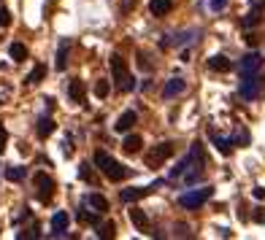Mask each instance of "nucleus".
I'll return each mask as SVG.
<instances>
[{"mask_svg":"<svg viewBox=\"0 0 265 240\" xmlns=\"http://www.w3.org/2000/svg\"><path fill=\"white\" fill-rule=\"evenodd\" d=\"M44 76H46V68L44 65H36V68H32L30 73H28V78H24V84H38V81H44Z\"/></svg>","mask_w":265,"mask_h":240,"instance_id":"5701e85b","label":"nucleus"},{"mask_svg":"<svg viewBox=\"0 0 265 240\" xmlns=\"http://www.w3.org/2000/svg\"><path fill=\"white\" fill-rule=\"evenodd\" d=\"M211 138H214V146L220 149V154L228 157L230 151H233V141H230V138H222V135H211Z\"/></svg>","mask_w":265,"mask_h":240,"instance_id":"4be33fe9","label":"nucleus"},{"mask_svg":"<svg viewBox=\"0 0 265 240\" xmlns=\"http://www.w3.org/2000/svg\"><path fill=\"white\" fill-rule=\"evenodd\" d=\"M62 151H65V154H74V141H70V138H65V141H62Z\"/></svg>","mask_w":265,"mask_h":240,"instance_id":"473e14b6","label":"nucleus"},{"mask_svg":"<svg viewBox=\"0 0 265 240\" xmlns=\"http://www.w3.org/2000/svg\"><path fill=\"white\" fill-rule=\"evenodd\" d=\"M203 168H206V157H203V146L200 143H192L190 154L170 170V178H184V184L192 186L198 178L203 176Z\"/></svg>","mask_w":265,"mask_h":240,"instance_id":"f257e3e1","label":"nucleus"},{"mask_svg":"<svg viewBox=\"0 0 265 240\" xmlns=\"http://www.w3.org/2000/svg\"><path fill=\"white\" fill-rule=\"evenodd\" d=\"M254 197L257 200H265V189H262V186H257V189H254Z\"/></svg>","mask_w":265,"mask_h":240,"instance_id":"f704fd0d","label":"nucleus"},{"mask_svg":"<svg viewBox=\"0 0 265 240\" xmlns=\"http://www.w3.org/2000/svg\"><path fill=\"white\" fill-rule=\"evenodd\" d=\"M8 24H11V14L0 5V27H8Z\"/></svg>","mask_w":265,"mask_h":240,"instance_id":"c85d7f7f","label":"nucleus"},{"mask_svg":"<svg viewBox=\"0 0 265 240\" xmlns=\"http://www.w3.org/2000/svg\"><path fill=\"white\" fill-rule=\"evenodd\" d=\"M68 97L74 103H84V81L82 78H70L68 81Z\"/></svg>","mask_w":265,"mask_h":240,"instance_id":"2eb2a0df","label":"nucleus"},{"mask_svg":"<svg viewBox=\"0 0 265 240\" xmlns=\"http://www.w3.org/2000/svg\"><path fill=\"white\" fill-rule=\"evenodd\" d=\"M114 235H116V227L111 224V222L98 224V238H100V240H108V238H114Z\"/></svg>","mask_w":265,"mask_h":240,"instance_id":"393cba45","label":"nucleus"},{"mask_svg":"<svg viewBox=\"0 0 265 240\" xmlns=\"http://www.w3.org/2000/svg\"><path fill=\"white\" fill-rule=\"evenodd\" d=\"M184 89H187V81H184V78H178V76H174L168 84H165V89H162V97H165V100H170V97L182 95Z\"/></svg>","mask_w":265,"mask_h":240,"instance_id":"9b49d317","label":"nucleus"},{"mask_svg":"<svg viewBox=\"0 0 265 240\" xmlns=\"http://www.w3.org/2000/svg\"><path fill=\"white\" fill-rule=\"evenodd\" d=\"M214 195V189L211 186H203V189H192V192H184L182 197H178V205L182 208H190V211H195V208H200L206 200Z\"/></svg>","mask_w":265,"mask_h":240,"instance_id":"20e7f679","label":"nucleus"},{"mask_svg":"<svg viewBox=\"0 0 265 240\" xmlns=\"http://www.w3.org/2000/svg\"><path fill=\"white\" fill-rule=\"evenodd\" d=\"M262 8H265V0H257V3L249 8V14L244 16V27H254V24L262 19Z\"/></svg>","mask_w":265,"mask_h":240,"instance_id":"4468645a","label":"nucleus"},{"mask_svg":"<svg viewBox=\"0 0 265 240\" xmlns=\"http://www.w3.org/2000/svg\"><path fill=\"white\" fill-rule=\"evenodd\" d=\"M6 178H8V181H22L24 168H6Z\"/></svg>","mask_w":265,"mask_h":240,"instance_id":"bb28decb","label":"nucleus"},{"mask_svg":"<svg viewBox=\"0 0 265 240\" xmlns=\"http://www.w3.org/2000/svg\"><path fill=\"white\" fill-rule=\"evenodd\" d=\"M54 130H57V124H54V119H52V116H41V119H38V138H49Z\"/></svg>","mask_w":265,"mask_h":240,"instance_id":"6ab92c4d","label":"nucleus"},{"mask_svg":"<svg viewBox=\"0 0 265 240\" xmlns=\"http://www.w3.org/2000/svg\"><path fill=\"white\" fill-rule=\"evenodd\" d=\"M138 68H141V70H152V62L146 59V54H144V51L138 54Z\"/></svg>","mask_w":265,"mask_h":240,"instance_id":"c756f323","label":"nucleus"},{"mask_svg":"<svg viewBox=\"0 0 265 240\" xmlns=\"http://www.w3.org/2000/svg\"><path fill=\"white\" fill-rule=\"evenodd\" d=\"M95 165L100 168V173L108 178V181H124V178L130 176V170L124 168L122 162H116L114 157H108L106 151H98L95 154Z\"/></svg>","mask_w":265,"mask_h":240,"instance_id":"f03ea898","label":"nucleus"},{"mask_svg":"<svg viewBox=\"0 0 265 240\" xmlns=\"http://www.w3.org/2000/svg\"><path fill=\"white\" fill-rule=\"evenodd\" d=\"M157 186V184H154ZM154 186H136V189H122V203H136V200H141V197H146Z\"/></svg>","mask_w":265,"mask_h":240,"instance_id":"f8f14e48","label":"nucleus"},{"mask_svg":"<svg viewBox=\"0 0 265 240\" xmlns=\"http://www.w3.org/2000/svg\"><path fill=\"white\" fill-rule=\"evenodd\" d=\"M170 8H174V0H152V3H149V11H152L154 16L170 14Z\"/></svg>","mask_w":265,"mask_h":240,"instance_id":"a211bd4d","label":"nucleus"},{"mask_svg":"<svg viewBox=\"0 0 265 240\" xmlns=\"http://www.w3.org/2000/svg\"><path fill=\"white\" fill-rule=\"evenodd\" d=\"M68 222H70L68 213H65V211H57L54 216H52V235H54V238H62L65 232H68Z\"/></svg>","mask_w":265,"mask_h":240,"instance_id":"1a4fd4ad","label":"nucleus"},{"mask_svg":"<svg viewBox=\"0 0 265 240\" xmlns=\"http://www.w3.org/2000/svg\"><path fill=\"white\" fill-rule=\"evenodd\" d=\"M111 73H114V84L119 92H132L136 89V81H132L128 62H124L122 54H111Z\"/></svg>","mask_w":265,"mask_h":240,"instance_id":"7ed1b4c3","label":"nucleus"},{"mask_svg":"<svg viewBox=\"0 0 265 240\" xmlns=\"http://www.w3.org/2000/svg\"><path fill=\"white\" fill-rule=\"evenodd\" d=\"M136 122H138V113H136V111H124L122 116L116 119L114 130H116V132H130V130H132V124H136Z\"/></svg>","mask_w":265,"mask_h":240,"instance_id":"ddd939ff","label":"nucleus"},{"mask_svg":"<svg viewBox=\"0 0 265 240\" xmlns=\"http://www.w3.org/2000/svg\"><path fill=\"white\" fill-rule=\"evenodd\" d=\"M130 222L138 227V230H149V216L144 211H138V208H132L130 211Z\"/></svg>","mask_w":265,"mask_h":240,"instance_id":"412c9836","label":"nucleus"},{"mask_svg":"<svg viewBox=\"0 0 265 240\" xmlns=\"http://www.w3.org/2000/svg\"><path fill=\"white\" fill-rule=\"evenodd\" d=\"M224 5H228V0H208V8L211 11H222Z\"/></svg>","mask_w":265,"mask_h":240,"instance_id":"7c9ffc66","label":"nucleus"},{"mask_svg":"<svg viewBox=\"0 0 265 240\" xmlns=\"http://www.w3.org/2000/svg\"><path fill=\"white\" fill-rule=\"evenodd\" d=\"M174 154V143H160L146 154V168H160V165Z\"/></svg>","mask_w":265,"mask_h":240,"instance_id":"423d86ee","label":"nucleus"},{"mask_svg":"<svg viewBox=\"0 0 265 240\" xmlns=\"http://www.w3.org/2000/svg\"><path fill=\"white\" fill-rule=\"evenodd\" d=\"M8 54H11V59H14V62H24V57H28V49H24L22 43H11Z\"/></svg>","mask_w":265,"mask_h":240,"instance_id":"b1692460","label":"nucleus"},{"mask_svg":"<svg viewBox=\"0 0 265 240\" xmlns=\"http://www.w3.org/2000/svg\"><path fill=\"white\" fill-rule=\"evenodd\" d=\"M238 92H241L244 100H254L260 95V76L257 73H246V76H241V86H238Z\"/></svg>","mask_w":265,"mask_h":240,"instance_id":"39448f33","label":"nucleus"},{"mask_svg":"<svg viewBox=\"0 0 265 240\" xmlns=\"http://www.w3.org/2000/svg\"><path fill=\"white\" fill-rule=\"evenodd\" d=\"M176 235L178 238H190V227L187 224H176Z\"/></svg>","mask_w":265,"mask_h":240,"instance_id":"2f4dec72","label":"nucleus"},{"mask_svg":"<svg viewBox=\"0 0 265 240\" xmlns=\"http://www.w3.org/2000/svg\"><path fill=\"white\" fill-rule=\"evenodd\" d=\"M84 208H90L92 213L103 216V213L108 211V200H106L103 195H87V197H84Z\"/></svg>","mask_w":265,"mask_h":240,"instance_id":"6e6552de","label":"nucleus"},{"mask_svg":"<svg viewBox=\"0 0 265 240\" xmlns=\"http://www.w3.org/2000/svg\"><path fill=\"white\" fill-rule=\"evenodd\" d=\"M208 68L216 70V73H228L230 68H233V62H230L224 54H214V57H208Z\"/></svg>","mask_w":265,"mask_h":240,"instance_id":"dca6fc26","label":"nucleus"},{"mask_svg":"<svg viewBox=\"0 0 265 240\" xmlns=\"http://www.w3.org/2000/svg\"><path fill=\"white\" fill-rule=\"evenodd\" d=\"M95 95H98V97H106V95H108V81H98V84H95Z\"/></svg>","mask_w":265,"mask_h":240,"instance_id":"cd10ccee","label":"nucleus"},{"mask_svg":"<svg viewBox=\"0 0 265 240\" xmlns=\"http://www.w3.org/2000/svg\"><path fill=\"white\" fill-rule=\"evenodd\" d=\"M262 65V57L257 54V51H249L246 57L241 59V76H246V73H257Z\"/></svg>","mask_w":265,"mask_h":240,"instance_id":"9d476101","label":"nucleus"},{"mask_svg":"<svg viewBox=\"0 0 265 240\" xmlns=\"http://www.w3.org/2000/svg\"><path fill=\"white\" fill-rule=\"evenodd\" d=\"M68 49H70L68 38H65V41H60V46H57V62H54L57 70H65V68H68Z\"/></svg>","mask_w":265,"mask_h":240,"instance_id":"f3484780","label":"nucleus"},{"mask_svg":"<svg viewBox=\"0 0 265 240\" xmlns=\"http://www.w3.org/2000/svg\"><path fill=\"white\" fill-rule=\"evenodd\" d=\"M52 195H54V181L46 173H36V197L41 203H49Z\"/></svg>","mask_w":265,"mask_h":240,"instance_id":"0eeeda50","label":"nucleus"},{"mask_svg":"<svg viewBox=\"0 0 265 240\" xmlns=\"http://www.w3.org/2000/svg\"><path fill=\"white\" fill-rule=\"evenodd\" d=\"M141 146H144L141 135H128V138L122 141V149L128 151V154H136V151H141Z\"/></svg>","mask_w":265,"mask_h":240,"instance_id":"aec40b11","label":"nucleus"},{"mask_svg":"<svg viewBox=\"0 0 265 240\" xmlns=\"http://www.w3.org/2000/svg\"><path fill=\"white\" fill-rule=\"evenodd\" d=\"M78 178H82V181H95V176H92L90 162H82V165H78Z\"/></svg>","mask_w":265,"mask_h":240,"instance_id":"a878e982","label":"nucleus"},{"mask_svg":"<svg viewBox=\"0 0 265 240\" xmlns=\"http://www.w3.org/2000/svg\"><path fill=\"white\" fill-rule=\"evenodd\" d=\"M6 141H8V132L3 130V124H0V151L6 149Z\"/></svg>","mask_w":265,"mask_h":240,"instance_id":"72a5a7b5","label":"nucleus"}]
</instances>
